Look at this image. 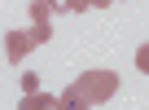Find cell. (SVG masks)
<instances>
[{"instance_id": "obj_1", "label": "cell", "mask_w": 149, "mask_h": 110, "mask_svg": "<svg viewBox=\"0 0 149 110\" xmlns=\"http://www.w3.org/2000/svg\"><path fill=\"white\" fill-rule=\"evenodd\" d=\"M74 88L88 97V106H105V101L123 88V79H118L114 71H84L79 79H74Z\"/></svg>"}, {"instance_id": "obj_2", "label": "cell", "mask_w": 149, "mask_h": 110, "mask_svg": "<svg viewBox=\"0 0 149 110\" xmlns=\"http://www.w3.org/2000/svg\"><path fill=\"white\" fill-rule=\"evenodd\" d=\"M31 49H35L31 31H9V35H5V57H9L13 66H18V62H22V57H26Z\"/></svg>"}, {"instance_id": "obj_3", "label": "cell", "mask_w": 149, "mask_h": 110, "mask_svg": "<svg viewBox=\"0 0 149 110\" xmlns=\"http://www.w3.org/2000/svg\"><path fill=\"white\" fill-rule=\"evenodd\" d=\"M18 110H61V97H53V92H22Z\"/></svg>"}, {"instance_id": "obj_4", "label": "cell", "mask_w": 149, "mask_h": 110, "mask_svg": "<svg viewBox=\"0 0 149 110\" xmlns=\"http://www.w3.org/2000/svg\"><path fill=\"white\" fill-rule=\"evenodd\" d=\"M31 27H53V13H57V5H44V0H31Z\"/></svg>"}, {"instance_id": "obj_5", "label": "cell", "mask_w": 149, "mask_h": 110, "mask_svg": "<svg viewBox=\"0 0 149 110\" xmlns=\"http://www.w3.org/2000/svg\"><path fill=\"white\" fill-rule=\"evenodd\" d=\"M61 110H92V106H88V97H84L79 88H74V84H70V88L61 92Z\"/></svg>"}, {"instance_id": "obj_6", "label": "cell", "mask_w": 149, "mask_h": 110, "mask_svg": "<svg viewBox=\"0 0 149 110\" xmlns=\"http://www.w3.org/2000/svg\"><path fill=\"white\" fill-rule=\"evenodd\" d=\"M92 5L88 0H66V5H57V13H88Z\"/></svg>"}, {"instance_id": "obj_7", "label": "cell", "mask_w": 149, "mask_h": 110, "mask_svg": "<svg viewBox=\"0 0 149 110\" xmlns=\"http://www.w3.org/2000/svg\"><path fill=\"white\" fill-rule=\"evenodd\" d=\"M31 40H35V44H48V40H53V27H31Z\"/></svg>"}, {"instance_id": "obj_8", "label": "cell", "mask_w": 149, "mask_h": 110, "mask_svg": "<svg viewBox=\"0 0 149 110\" xmlns=\"http://www.w3.org/2000/svg\"><path fill=\"white\" fill-rule=\"evenodd\" d=\"M22 92H40V75L26 71V75H22Z\"/></svg>"}, {"instance_id": "obj_9", "label": "cell", "mask_w": 149, "mask_h": 110, "mask_svg": "<svg viewBox=\"0 0 149 110\" xmlns=\"http://www.w3.org/2000/svg\"><path fill=\"white\" fill-rule=\"evenodd\" d=\"M136 66L149 75V44H140V49H136Z\"/></svg>"}]
</instances>
